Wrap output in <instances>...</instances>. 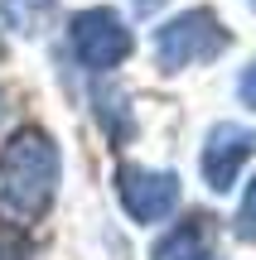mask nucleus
<instances>
[{"instance_id": "f257e3e1", "label": "nucleus", "mask_w": 256, "mask_h": 260, "mask_svg": "<svg viewBox=\"0 0 256 260\" xmlns=\"http://www.w3.org/2000/svg\"><path fill=\"white\" fill-rule=\"evenodd\" d=\"M58 174H63V154H58L53 135L39 125H19L15 135L0 145V198L15 217L34 222L53 207Z\"/></svg>"}, {"instance_id": "f03ea898", "label": "nucleus", "mask_w": 256, "mask_h": 260, "mask_svg": "<svg viewBox=\"0 0 256 260\" xmlns=\"http://www.w3.org/2000/svg\"><path fill=\"white\" fill-rule=\"evenodd\" d=\"M227 44H232V34L218 19V10L193 5V10H179L174 19H164V24L155 29V63H160L164 73H184V68H193V63L218 58Z\"/></svg>"}, {"instance_id": "7ed1b4c3", "label": "nucleus", "mask_w": 256, "mask_h": 260, "mask_svg": "<svg viewBox=\"0 0 256 260\" xmlns=\"http://www.w3.org/2000/svg\"><path fill=\"white\" fill-rule=\"evenodd\" d=\"M68 44H73V58L87 68V73H111L131 58L135 48V34L126 29V19L106 5H92V10H77L73 24H68Z\"/></svg>"}, {"instance_id": "20e7f679", "label": "nucleus", "mask_w": 256, "mask_h": 260, "mask_svg": "<svg viewBox=\"0 0 256 260\" xmlns=\"http://www.w3.org/2000/svg\"><path fill=\"white\" fill-rule=\"evenodd\" d=\"M116 198L121 207L135 217L140 226H155L179 207V178L169 169H140V164H121L116 169Z\"/></svg>"}, {"instance_id": "39448f33", "label": "nucleus", "mask_w": 256, "mask_h": 260, "mask_svg": "<svg viewBox=\"0 0 256 260\" xmlns=\"http://www.w3.org/2000/svg\"><path fill=\"white\" fill-rule=\"evenodd\" d=\"M251 154H256V130L251 125H237V121H218V125L208 130V140H203V149H198L203 183H208L213 193H227Z\"/></svg>"}, {"instance_id": "423d86ee", "label": "nucleus", "mask_w": 256, "mask_h": 260, "mask_svg": "<svg viewBox=\"0 0 256 260\" xmlns=\"http://www.w3.org/2000/svg\"><path fill=\"white\" fill-rule=\"evenodd\" d=\"M208 241H213V217H189L155 246V260H218Z\"/></svg>"}, {"instance_id": "0eeeda50", "label": "nucleus", "mask_w": 256, "mask_h": 260, "mask_svg": "<svg viewBox=\"0 0 256 260\" xmlns=\"http://www.w3.org/2000/svg\"><path fill=\"white\" fill-rule=\"evenodd\" d=\"M53 15V0H5V19L19 34H39V24Z\"/></svg>"}, {"instance_id": "6e6552de", "label": "nucleus", "mask_w": 256, "mask_h": 260, "mask_svg": "<svg viewBox=\"0 0 256 260\" xmlns=\"http://www.w3.org/2000/svg\"><path fill=\"white\" fill-rule=\"evenodd\" d=\"M237 236L242 241H256V178L242 193V207H237Z\"/></svg>"}, {"instance_id": "1a4fd4ad", "label": "nucleus", "mask_w": 256, "mask_h": 260, "mask_svg": "<svg viewBox=\"0 0 256 260\" xmlns=\"http://www.w3.org/2000/svg\"><path fill=\"white\" fill-rule=\"evenodd\" d=\"M34 255V246H29L24 232H10V226H0V260H29Z\"/></svg>"}, {"instance_id": "9d476101", "label": "nucleus", "mask_w": 256, "mask_h": 260, "mask_svg": "<svg viewBox=\"0 0 256 260\" xmlns=\"http://www.w3.org/2000/svg\"><path fill=\"white\" fill-rule=\"evenodd\" d=\"M237 92H242V102H247L251 111H256V63L247 68V73H242V82H237Z\"/></svg>"}, {"instance_id": "9b49d317", "label": "nucleus", "mask_w": 256, "mask_h": 260, "mask_svg": "<svg viewBox=\"0 0 256 260\" xmlns=\"http://www.w3.org/2000/svg\"><path fill=\"white\" fill-rule=\"evenodd\" d=\"M135 5H140V10H150V5H155V0H135Z\"/></svg>"}, {"instance_id": "f8f14e48", "label": "nucleus", "mask_w": 256, "mask_h": 260, "mask_svg": "<svg viewBox=\"0 0 256 260\" xmlns=\"http://www.w3.org/2000/svg\"><path fill=\"white\" fill-rule=\"evenodd\" d=\"M0 111H5V96H0Z\"/></svg>"}, {"instance_id": "ddd939ff", "label": "nucleus", "mask_w": 256, "mask_h": 260, "mask_svg": "<svg viewBox=\"0 0 256 260\" xmlns=\"http://www.w3.org/2000/svg\"><path fill=\"white\" fill-rule=\"evenodd\" d=\"M0 53H5V44H0Z\"/></svg>"}, {"instance_id": "4468645a", "label": "nucleus", "mask_w": 256, "mask_h": 260, "mask_svg": "<svg viewBox=\"0 0 256 260\" xmlns=\"http://www.w3.org/2000/svg\"><path fill=\"white\" fill-rule=\"evenodd\" d=\"M251 5H256V0H251Z\"/></svg>"}]
</instances>
